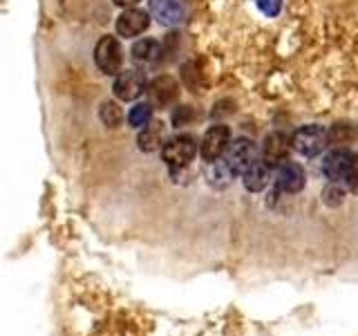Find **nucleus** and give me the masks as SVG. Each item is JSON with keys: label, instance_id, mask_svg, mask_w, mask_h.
<instances>
[{"label": "nucleus", "instance_id": "nucleus-17", "mask_svg": "<svg viewBox=\"0 0 358 336\" xmlns=\"http://www.w3.org/2000/svg\"><path fill=\"white\" fill-rule=\"evenodd\" d=\"M128 121L132 128H143L152 121V106L150 104H137L128 115Z\"/></svg>", "mask_w": 358, "mask_h": 336}, {"label": "nucleus", "instance_id": "nucleus-8", "mask_svg": "<svg viewBox=\"0 0 358 336\" xmlns=\"http://www.w3.org/2000/svg\"><path fill=\"white\" fill-rule=\"evenodd\" d=\"M354 168V157L347 150H334L324 157L322 173L327 175L331 182H341V179H350Z\"/></svg>", "mask_w": 358, "mask_h": 336}, {"label": "nucleus", "instance_id": "nucleus-4", "mask_svg": "<svg viewBox=\"0 0 358 336\" xmlns=\"http://www.w3.org/2000/svg\"><path fill=\"white\" fill-rule=\"evenodd\" d=\"M186 11V0H150V14L164 27L182 25Z\"/></svg>", "mask_w": 358, "mask_h": 336}, {"label": "nucleus", "instance_id": "nucleus-16", "mask_svg": "<svg viewBox=\"0 0 358 336\" xmlns=\"http://www.w3.org/2000/svg\"><path fill=\"white\" fill-rule=\"evenodd\" d=\"M206 177H208V182H210L213 186L222 188V186H227V184L231 182L233 173H231V168L227 166V162H220V160H217V162H208Z\"/></svg>", "mask_w": 358, "mask_h": 336}, {"label": "nucleus", "instance_id": "nucleus-12", "mask_svg": "<svg viewBox=\"0 0 358 336\" xmlns=\"http://www.w3.org/2000/svg\"><path fill=\"white\" fill-rule=\"evenodd\" d=\"M139 148L143 153H152V150H159L164 148V144L168 141L166 139V128L164 123L159 121H150L148 126H143L141 132H139Z\"/></svg>", "mask_w": 358, "mask_h": 336}, {"label": "nucleus", "instance_id": "nucleus-20", "mask_svg": "<svg viewBox=\"0 0 358 336\" xmlns=\"http://www.w3.org/2000/svg\"><path fill=\"white\" fill-rule=\"evenodd\" d=\"M137 3H139V0H115V5H119L123 9H130V7L137 5Z\"/></svg>", "mask_w": 358, "mask_h": 336}, {"label": "nucleus", "instance_id": "nucleus-10", "mask_svg": "<svg viewBox=\"0 0 358 336\" xmlns=\"http://www.w3.org/2000/svg\"><path fill=\"white\" fill-rule=\"evenodd\" d=\"M150 25V16L145 14V11L141 9H126L123 14L117 18V31L121 34V36L126 38H132V36H139L141 31H145Z\"/></svg>", "mask_w": 358, "mask_h": 336}, {"label": "nucleus", "instance_id": "nucleus-11", "mask_svg": "<svg viewBox=\"0 0 358 336\" xmlns=\"http://www.w3.org/2000/svg\"><path fill=\"white\" fill-rule=\"evenodd\" d=\"M278 186L285 193H298L305 186V171L296 162H285L278 168Z\"/></svg>", "mask_w": 358, "mask_h": 336}, {"label": "nucleus", "instance_id": "nucleus-19", "mask_svg": "<svg viewBox=\"0 0 358 336\" xmlns=\"http://www.w3.org/2000/svg\"><path fill=\"white\" fill-rule=\"evenodd\" d=\"M257 7H260L266 16H278L280 9H282V0H257Z\"/></svg>", "mask_w": 358, "mask_h": 336}, {"label": "nucleus", "instance_id": "nucleus-2", "mask_svg": "<svg viewBox=\"0 0 358 336\" xmlns=\"http://www.w3.org/2000/svg\"><path fill=\"white\" fill-rule=\"evenodd\" d=\"M229 146H231V130L227 126H222V123H215V126H210L206 130L199 150L206 162H217L229 150Z\"/></svg>", "mask_w": 358, "mask_h": 336}, {"label": "nucleus", "instance_id": "nucleus-5", "mask_svg": "<svg viewBox=\"0 0 358 336\" xmlns=\"http://www.w3.org/2000/svg\"><path fill=\"white\" fill-rule=\"evenodd\" d=\"M195 141L193 137H188V134H179V137H171L162 148V155H164V162L171 164V166H186L190 160L195 157Z\"/></svg>", "mask_w": 358, "mask_h": 336}, {"label": "nucleus", "instance_id": "nucleus-13", "mask_svg": "<svg viewBox=\"0 0 358 336\" xmlns=\"http://www.w3.org/2000/svg\"><path fill=\"white\" fill-rule=\"evenodd\" d=\"M242 177H244V188L251 190V193H257V190L266 188L268 179H271V166H268L266 162L257 160Z\"/></svg>", "mask_w": 358, "mask_h": 336}, {"label": "nucleus", "instance_id": "nucleus-7", "mask_svg": "<svg viewBox=\"0 0 358 336\" xmlns=\"http://www.w3.org/2000/svg\"><path fill=\"white\" fill-rule=\"evenodd\" d=\"M294 146L287 134L282 132H271L264 139V148H262V157L268 166H282L285 162H289V148Z\"/></svg>", "mask_w": 358, "mask_h": 336}, {"label": "nucleus", "instance_id": "nucleus-15", "mask_svg": "<svg viewBox=\"0 0 358 336\" xmlns=\"http://www.w3.org/2000/svg\"><path fill=\"white\" fill-rule=\"evenodd\" d=\"M159 54H162L159 43L152 38H143L132 45V59L137 63H155L159 59Z\"/></svg>", "mask_w": 358, "mask_h": 336}, {"label": "nucleus", "instance_id": "nucleus-9", "mask_svg": "<svg viewBox=\"0 0 358 336\" xmlns=\"http://www.w3.org/2000/svg\"><path fill=\"white\" fill-rule=\"evenodd\" d=\"M143 88H145V78L141 72L137 70H126V72H121L117 76V81H115V94L117 99L121 101H134L141 92H143Z\"/></svg>", "mask_w": 358, "mask_h": 336}, {"label": "nucleus", "instance_id": "nucleus-18", "mask_svg": "<svg viewBox=\"0 0 358 336\" xmlns=\"http://www.w3.org/2000/svg\"><path fill=\"white\" fill-rule=\"evenodd\" d=\"M101 121L106 123V126H110V128H117L119 123H121V119H123V112H121V108L115 104V101H103L101 104Z\"/></svg>", "mask_w": 358, "mask_h": 336}, {"label": "nucleus", "instance_id": "nucleus-3", "mask_svg": "<svg viewBox=\"0 0 358 336\" xmlns=\"http://www.w3.org/2000/svg\"><path fill=\"white\" fill-rule=\"evenodd\" d=\"M94 61L101 72L106 74H119L121 72V45L115 36H103L96 43L94 50Z\"/></svg>", "mask_w": 358, "mask_h": 336}, {"label": "nucleus", "instance_id": "nucleus-1", "mask_svg": "<svg viewBox=\"0 0 358 336\" xmlns=\"http://www.w3.org/2000/svg\"><path fill=\"white\" fill-rule=\"evenodd\" d=\"M224 162L231 168L233 175H244L257 162V148L251 139H235L229 150L224 153Z\"/></svg>", "mask_w": 358, "mask_h": 336}, {"label": "nucleus", "instance_id": "nucleus-6", "mask_svg": "<svg viewBox=\"0 0 358 336\" xmlns=\"http://www.w3.org/2000/svg\"><path fill=\"white\" fill-rule=\"evenodd\" d=\"M327 132H324L320 126H305V128H300L296 130L294 134V148L300 153V155H305V157H313V155H318L324 146H327Z\"/></svg>", "mask_w": 358, "mask_h": 336}, {"label": "nucleus", "instance_id": "nucleus-14", "mask_svg": "<svg viewBox=\"0 0 358 336\" xmlns=\"http://www.w3.org/2000/svg\"><path fill=\"white\" fill-rule=\"evenodd\" d=\"M150 97L155 104H171V101L177 99V83L173 81L171 76H162V78H157V81L152 83L150 88Z\"/></svg>", "mask_w": 358, "mask_h": 336}]
</instances>
